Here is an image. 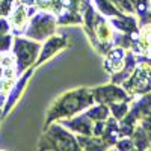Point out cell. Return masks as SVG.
Returning <instances> with one entry per match:
<instances>
[{
  "label": "cell",
  "mask_w": 151,
  "mask_h": 151,
  "mask_svg": "<svg viewBox=\"0 0 151 151\" xmlns=\"http://www.w3.org/2000/svg\"><path fill=\"white\" fill-rule=\"evenodd\" d=\"M24 18H26V15H24V11L20 8V9L17 11V15H15V18H14V23H15V24H21V23L24 21Z\"/></svg>",
  "instance_id": "obj_1"
}]
</instances>
